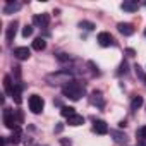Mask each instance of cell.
<instances>
[{
  "label": "cell",
  "mask_w": 146,
  "mask_h": 146,
  "mask_svg": "<svg viewBox=\"0 0 146 146\" xmlns=\"http://www.w3.org/2000/svg\"><path fill=\"white\" fill-rule=\"evenodd\" d=\"M62 95H64L65 98H70V100L78 102V100L84 95V86H83L81 83H78V81H72V83H69V84H65V86L62 88Z\"/></svg>",
  "instance_id": "cell-1"
},
{
  "label": "cell",
  "mask_w": 146,
  "mask_h": 146,
  "mask_svg": "<svg viewBox=\"0 0 146 146\" xmlns=\"http://www.w3.org/2000/svg\"><path fill=\"white\" fill-rule=\"evenodd\" d=\"M48 81H52V84H62V83L69 84V83H72L74 79H72V76L69 74V72L60 70V72H55V74H50L48 76Z\"/></svg>",
  "instance_id": "cell-2"
},
{
  "label": "cell",
  "mask_w": 146,
  "mask_h": 146,
  "mask_svg": "<svg viewBox=\"0 0 146 146\" xmlns=\"http://www.w3.org/2000/svg\"><path fill=\"white\" fill-rule=\"evenodd\" d=\"M29 110L33 112V113H41L43 112V108H45V102H43V98L41 96H38V95H33V96H29Z\"/></svg>",
  "instance_id": "cell-3"
},
{
  "label": "cell",
  "mask_w": 146,
  "mask_h": 146,
  "mask_svg": "<svg viewBox=\"0 0 146 146\" xmlns=\"http://www.w3.org/2000/svg\"><path fill=\"white\" fill-rule=\"evenodd\" d=\"M4 124L9 129H16L17 127V117H16V112L14 110L4 108Z\"/></svg>",
  "instance_id": "cell-4"
},
{
  "label": "cell",
  "mask_w": 146,
  "mask_h": 146,
  "mask_svg": "<svg viewBox=\"0 0 146 146\" xmlns=\"http://www.w3.org/2000/svg\"><path fill=\"white\" fill-rule=\"evenodd\" d=\"M17 26H19V23H17V21H12V23L7 26L5 38H7V41H9V43H11V41H14V38H16V33H17Z\"/></svg>",
  "instance_id": "cell-5"
},
{
  "label": "cell",
  "mask_w": 146,
  "mask_h": 146,
  "mask_svg": "<svg viewBox=\"0 0 146 146\" xmlns=\"http://www.w3.org/2000/svg\"><path fill=\"white\" fill-rule=\"evenodd\" d=\"M98 43H100L102 46H110V45H113L115 41H113V36H112L110 33L103 31V33L98 35Z\"/></svg>",
  "instance_id": "cell-6"
},
{
  "label": "cell",
  "mask_w": 146,
  "mask_h": 146,
  "mask_svg": "<svg viewBox=\"0 0 146 146\" xmlns=\"http://www.w3.org/2000/svg\"><path fill=\"white\" fill-rule=\"evenodd\" d=\"M33 23H35L36 26H40V28H46L48 23H50V16H48V14H36V16L33 17Z\"/></svg>",
  "instance_id": "cell-7"
},
{
  "label": "cell",
  "mask_w": 146,
  "mask_h": 146,
  "mask_svg": "<svg viewBox=\"0 0 146 146\" xmlns=\"http://www.w3.org/2000/svg\"><path fill=\"white\" fill-rule=\"evenodd\" d=\"M14 57L19 58V60H28L31 57V50L26 48V46H19V48L14 50Z\"/></svg>",
  "instance_id": "cell-8"
},
{
  "label": "cell",
  "mask_w": 146,
  "mask_h": 146,
  "mask_svg": "<svg viewBox=\"0 0 146 146\" xmlns=\"http://www.w3.org/2000/svg\"><path fill=\"white\" fill-rule=\"evenodd\" d=\"M117 29H119V33L124 35V36H131V35L134 33V26L129 24V23H119V24H117Z\"/></svg>",
  "instance_id": "cell-9"
},
{
  "label": "cell",
  "mask_w": 146,
  "mask_h": 146,
  "mask_svg": "<svg viewBox=\"0 0 146 146\" xmlns=\"http://www.w3.org/2000/svg\"><path fill=\"white\" fill-rule=\"evenodd\" d=\"M93 129L98 132V134H107L108 132V125L105 120H95L93 122Z\"/></svg>",
  "instance_id": "cell-10"
},
{
  "label": "cell",
  "mask_w": 146,
  "mask_h": 146,
  "mask_svg": "<svg viewBox=\"0 0 146 146\" xmlns=\"http://www.w3.org/2000/svg\"><path fill=\"white\" fill-rule=\"evenodd\" d=\"M4 90H5V93H7L9 96H12V95H14L16 86H14V83H12V79H11L9 76H5V78H4Z\"/></svg>",
  "instance_id": "cell-11"
},
{
  "label": "cell",
  "mask_w": 146,
  "mask_h": 146,
  "mask_svg": "<svg viewBox=\"0 0 146 146\" xmlns=\"http://www.w3.org/2000/svg\"><path fill=\"white\" fill-rule=\"evenodd\" d=\"M67 124L69 125H81V124H84V117L83 115H78V113H74V115H72V117H69L67 119Z\"/></svg>",
  "instance_id": "cell-12"
},
{
  "label": "cell",
  "mask_w": 146,
  "mask_h": 146,
  "mask_svg": "<svg viewBox=\"0 0 146 146\" xmlns=\"http://www.w3.org/2000/svg\"><path fill=\"white\" fill-rule=\"evenodd\" d=\"M21 9V4L19 2H7V5L4 7V14H12L16 11Z\"/></svg>",
  "instance_id": "cell-13"
},
{
  "label": "cell",
  "mask_w": 146,
  "mask_h": 146,
  "mask_svg": "<svg viewBox=\"0 0 146 146\" xmlns=\"http://www.w3.org/2000/svg\"><path fill=\"white\" fill-rule=\"evenodd\" d=\"M120 7H122V11H125V12H136V11H137V4H136V2H124Z\"/></svg>",
  "instance_id": "cell-14"
},
{
  "label": "cell",
  "mask_w": 146,
  "mask_h": 146,
  "mask_svg": "<svg viewBox=\"0 0 146 146\" xmlns=\"http://www.w3.org/2000/svg\"><path fill=\"white\" fill-rule=\"evenodd\" d=\"M33 48H35V50H38V52H41V50H45V48H46V41H45L43 38H36V40L33 41Z\"/></svg>",
  "instance_id": "cell-15"
},
{
  "label": "cell",
  "mask_w": 146,
  "mask_h": 146,
  "mask_svg": "<svg viewBox=\"0 0 146 146\" xmlns=\"http://www.w3.org/2000/svg\"><path fill=\"white\" fill-rule=\"evenodd\" d=\"M21 136H23V132H21V127L17 125L16 129H12V136H11V141L16 144V143H19V141H21Z\"/></svg>",
  "instance_id": "cell-16"
},
{
  "label": "cell",
  "mask_w": 146,
  "mask_h": 146,
  "mask_svg": "<svg viewBox=\"0 0 146 146\" xmlns=\"http://www.w3.org/2000/svg\"><path fill=\"white\" fill-rule=\"evenodd\" d=\"M21 91H23V86H21V84H16V90H14V95H12V98H14V102H16L17 105L23 102V98H21Z\"/></svg>",
  "instance_id": "cell-17"
},
{
  "label": "cell",
  "mask_w": 146,
  "mask_h": 146,
  "mask_svg": "<svg viewBox=\"0 0 146 146\" xmlns=\"http://www.w3.org/2000/svg\"><path fill=\"white\" fill-rule=\"evenodd\" d=\"M91 102H93V103H98V107H103L102 93H100V91H93V93H91Z\"/></svg>",
  "instance_id": "cell-18"
},
{
  "label": "cell",
  "mask_w": 146,
  "mask_h": 146,
  "mask_svg": "<svg viewBox=\"0 0 146 146\" xmlns=\"http://www.w3.org/2000/svg\"><path fill=\"white\" fill-rule=\"evenodd\" d=\"M141 105H143V96H134L132 102H131V110L134 112V110H137Z\"/></svg>",
  "instance_id": "cell-19"
},
{
  "label": "cell",
  "mask_w": 146,
  "mask_h": 146,
  "mask_svg": "<svg viewBox=\"0 0 146 146\" xmlns=\"http://www.w3.org/2000/svg\"><path fill=\"white\" fill-rule=\"evenodd\" d=\"M60 113L64 115V117H72V115H74L76 113V108L74 107H62V110H60Z\"/></svg>",
  "instance_id": "cell-20"
},
{
  "label": "cell",
  "mask_w": 146,
  "mask_h": 146,
  "mask_svg": "<svg viewBox=\"0 0 146 146\" xmlns=\"http://www.w3.org/2000/svg\"><path fill=\"white\" fill-rule=\"evenodd\" d=\"M134 72H136V76H137V78H139V79H141V81H143L144 84H146V74H144L143 67H139V65L136 64V65H134Z\"/></svg>",
  "instance_id": "cell-21"
},
{
  "label": "cell",
  "mask_w": 146,
  "mask_h": 146,
  "mask_svg": "<svg viewBox=\"0 0 146 146\" xmlns=\"http://www.w3.org/2000/svg\"><path fill=\"white\" fill-rule=\"evenodd\" d=\"M110 134H112V136L115 137V141H117V143H125V141H127L125 134H120V132H117V131H112Z\"/></svg>",
  "instance_id": "cell-22"
},
{
  "label": "cell",
  "mask_w": 146,
  "mask_h": 146,
  "mask_svg": "<svg viewBox=\"0 0 146 146\" xmlns=\"http://www.w3.org/2000/svg\"><path fill=\"white\" fill-rule=\"evenodd\" d=\"M79 28H84L88 31H93L95 29V24L93 23H88V21H83V23H79Z\"/></svg>",
  "instance_id": "cell-23"
},
{
  "label": "cell",
  "mask_w": 146,
  "mask_h": 146,
  "mask_svg": "<svg viewBox=\"0 0 146 146\" xmlns=\"http://www.w3.org/2000/svg\"><path fill=\"white\" fill-rule=\"evenodd\" d=\"M31 35H33V26L26 24V26L23 28V36H24V38H28V36H31Z\"/></svg>",
  "instance_id": "cell-24"
},
{
  "label": "cell",
  "mask_w": 146,
  "mask_h": 146,
  "mask_svg": "<svg viewBox=\"0 0 146 146\" xmlns=\"http://www.w3.org/2000/svg\"><path fill=\"white\" fill-rule=\"evenodd\" d=\"M136 136H137L139 139H146V125H143V127H139V129L136 131Z\"/></svg>",
  "instance_id": "cell-25"
},
{
  "label": "cell",
  "mask_w": 146,
  "mask_h": 146,
  "mask_svg": "<svg viewBox=\"0 0 146 146\" xmlns=\"http://www.w3.org/2000/svg\"><path fill=\"white\" fill-rule=\"evenodd\" d=\"M117 72H119V74H122V72H124V74H125V72H127V62H122Z\"/></svg>",
  "instance_id": "cell-26"
},
{
  "label": "cell",
  "mask_w": 146,
  "mask_h": 146,
  "mask_svg": "<svg viewBox=\"0 0 146 146\" xmlns=\"http://www.w3.org/2000/svg\"><path fill=\"white\" fill-rule=\"evenodd\" d=\"M57 57H58V60H60V62H65V60H69V57H67L65 53H58Z\"/></svg>",
  "instance_id": "cell-27"
},
{
  "label": "cell",
  "mask_w": 146,
  "mask_h": 146,
  "mask_svg": "<svg viewBox=\"0 0 146 146\" xmlns=\"http://www.w3.org/2000/svg\"><path fill=\"white\" fill-rule=\"evenodd\" d=\"M125 53H127L129 57H134V55H136V52H134L132 48H127V50H125Z\"/></svg>",
  "instance_id": "cell-28"
},
{
  "label": "cell",
  "mask_w": 146,
  "mask_h": 146,
  "mask_svg": "<svg viewBox=\"0 0 146 146\" xmlns=\"http://www.w3.org/2000/svg\"><path fill=\"white\" fill-rule=\"evenodd\" d=\"M125 125H127V122H125V120H120V122H119V127H125Z\"/></svg>",
  "instance_id": "cell-29"
},
{
  "label": "cell",
  "mask_w": 146,
  "mask_h": 146,
  "mask_svg": "<svg viewBox=\"0 0 146 146\" xmlns=\"http://www.w3.org/2000/svg\"><path fill=\"white\" fill-rule=\"evenodd\" d=\"M139 146H146V139H139Z\"/></svg>",
  "instance_id": "cell-30"
},
{
  "label": "cell",
  "mask_w": 146,
  "mask_h": 146,
  "mask_svg": "<svg viewBox=\"0 0 146 146\" xmlns=\"http://www.w3.org/2000/svg\"><path fill=\"white\" fill-rule=\"evenodd\" d=\"M144 35H146V31H144Z\"/></svg>",
  "instance_id": "cell-31"
}]
</instances>
